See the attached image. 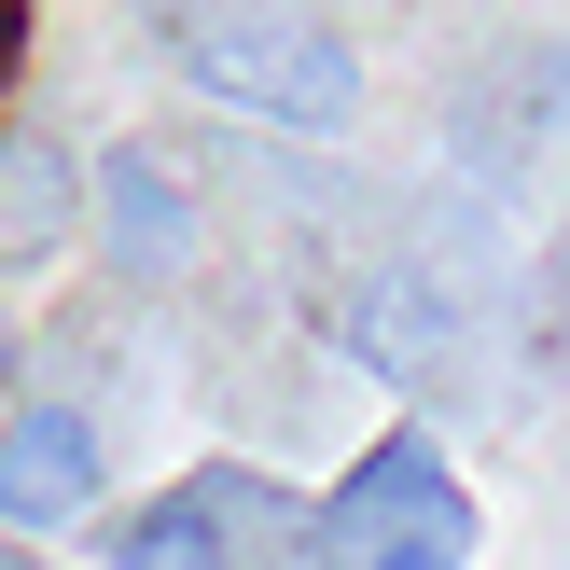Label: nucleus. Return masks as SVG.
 Segmentation results:
<instances>
[{
  "label": "nucleus",
  "instance_id": "obj_1",
  "mask_svg": "<svg viewBox=\"0 0 570 570\" xmlns=\"http://www.w3.org/2000/svg\"><path fill=\"white\" fill-rule=\"evenodd\" d=\"M154 28H167V56H181L195 98L250 111V126H278V139L362 126V56L334 42L321 14H265V0H167Z\"/></svg>",
  "mask_w": 570,
  "mask_h": 570
},
{
  "label": "nucleus",
  "instance_id": "obj_2",
  "mask_svg": "<svg viewBox=\"0 0 570 570\" xmlns=\"http://www.w3.org/2000/svg\"><path fill=\"white\" fill-rule=\"evenodd\" d=\"M334 334H348V362H376L390 390H445L473 362V334H488V306H473V278L432 265V250H376V265L348 278V306H334Z\"/></svg>",
  "mask_w": 570,
  "mask_h": 570
},
{
  "label": "nucleus",
  "instance_id": "obj_3",
  "mask_svg": "<svg viewBox=\"0 0 570 570\" xmlns=\"http://www.w3.org/2000/svg\"><path fill=\"white\" fill-rule=\"evenodd\" d=\"M293 515H306V501L265 488L250 460H195L181 488H154L139 515H111L98 557H111V570H250V543H278Z\"/></svg>",
  "mask_w": 570,
  "mask_h": 570
},
{
  "label": "nucleus",
  "instance_id": "obj_4",
  "mask_svg": "<svg viewBox=\"0 0 570 570\" xmlns=\"http://www.w3.org/2000/svg\"><path fill=\"white\" fill-rule=\"evenodd\" d=\"M111 488V445L83 404H0V543H56V529H83Z\"/></svg>",
  "mask_w": 570,
  "mask_h": 570
},
{
  "label": "nucleus",
  "instance_id": "obj_5",
  "mask_svg": "<svg viewBox=\"0 0 570 570\" xmlns=\"http://www.w3.org/2000/svg\"><path fill=\"white\" fill-rule=\"evenodd\" d=\"M83 209H98V237H111V278H139V293H167V278H195V195H181V167H167L154 139H126V154H98V181H83Z\"/></svg>",
  "mask_w": 570,
  "mask_h": 570
},
{
  "label": "nucleus",
  "instance_id": "obj_6",
  "mask_svg": "<svg viewBox=\"0 0 570 570\" xmlns=\"http://www.w3.org/2000/svg\"><path fill=\"white\" fill-rule=\"evenodd\" d=\"M445 488H460V473H445V460H432V445H417V432H390V445H376V460H362V473H348V488H334V501H321V515H306V529H293V543H306V570H348L362 543H390V529H404V515H432V501H445Z\"/></svg>",
  "mask_w": 570,
  "mask_h": 570
},
{
  "label": "nucleus",
  "instance_id": "obj_7",
  "mask_svg": "<svg viewBox=\"0 0 570 570\" xmlns=\"http://www.w3.org/2000/svg\"><path fill=\"white\" fill-rule=\"evenodd\" d=\"M70 223H83L70 139H56V126H14V139H0V278H28L42 250H70Z\"/></svg>",
  "mask_w": 570,
  "mask_h": 570
},
{
  "label": "nucleus",
  "instance_id": "obj_8",
  "mask_svg": "<svg viewBox=\"0 0 570 570\" xmlns=\"http://www.w3.org/2000/svg\"><path fill=\"white\" fill-rule=\"evenodd\" d=\"M460 557H473V501L445 488L432 515H404V529H390V543H362L348 570H460Z\"/></svg>",
  "mask_w": 570,
  "mask_h": 570
},
{
  "label": "nucleus",
  "instance_id": "obj_9",
  "mask_svg": "<svg viewBox=\"0 0 570 570\" xmlns=\"http://www.w3.org/2000/svg\"><path fill=\"white\" fill-rule=\"evenodd\" d=\"M0 404H14V321H0Z\"/></svg>",
  "mask_w": 570,
  "mask_h": 570
}]
</instances>
